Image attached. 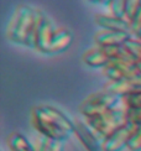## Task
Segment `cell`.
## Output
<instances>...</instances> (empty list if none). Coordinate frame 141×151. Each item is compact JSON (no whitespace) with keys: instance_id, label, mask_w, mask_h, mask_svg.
Returning a JSON list of instances; mask_svg holds the SVG:
<instances>
[{"instance_id":"cell-11","label":"cell","mask_w":141,"mask_h":151,"mask_svg":"<svg viewBox=\"0 0 141 151\" xmlns=\"http://www.w3.org/2000/svg\"><path fill=\"white\" fill-rule=\"evenodd\" d=\"M104 91L115 94L118 97H124L127 94L141 91V76L134 78H126L115 82H108L104 86Z\"/></svg>"},{"instance_id":"cell-10","label":"cell","mask_w":141,"mask_h":151,"mask_svg":"<svg viewBox=\"0 0 141 151\" xmlns=\"http://www.w3.org/2000/svg\"><path fill=\"white\" fill-rule=\"evenodd\" d=\"M38 106H40L43 116L52 123L55 127L60 128L63 131H66V133H68L69 135L74 133V122L70 120V119L66 114H63L60 109L55 108L52 105H38Z\"/></svg>"},{"instance_id":"cell-22","label":"cell","mask_w":141,"mask_h":151,"mask_svg":"<svg viewBox=\"0 0 141 151\" xmlns=\"http://www.w3.org/2000/svg\"><path fill=\"white\" fill-rule=\"evenodd\" d=\"M140 5H141V1H137V0H129V1H126V20L129 26H130V22L132 21V19L135 17Z\"/></svg>"},{"instance_id":"cell-9","label":"cell","mask_w":141,"mask_h":151,"mask_svg":"<svg viewBox=\"0 0 141 151\" xmlns=\"http://www.w3.org/2000/svg\"><path fill=\"white\" fill-rule=\"evenodd\" d=\"M131 39L130 31H110L101 30L94 35L95 45L98 47H115L124 46Z\"/></svg>"},{"instance_id":"cell-7","label":"cell","mask_w":141,"mask_h":151,"mask_svg":"<svg viewBox=\"0 0 141 151\" xmlns=\"http://www.w3.org/2000/svg\"><path fill=\"white\" fill-rule=\"evenodd\" d=\"M82 146L87 151H103V141L89 128L86 122L74 120V133Z\"/></svg>"},{"instance_id":"cell-18","label":"cell","mask_w":141,"mask_h":151,"mask_svg":"<svg viewBox=\"0 0 141 151\" xmlns=\"http://www.w3.org/2000/svg\"><path fill=\"white\" fill-rule=\"evenodd\" d=\"M121 98H123V103L126 110L141 109V91L127 94V96H124Z\"/></svg>"},{"instance_id":"cell-5","label":"cell","mask_w":141,"mask_h":151,"mask_svg":"<svg viewBox=\"0 0 141 151\" xmlns=\"http://www.w3.org/2000/svg\"><path fill=\"white\" fill-rule=\"evenodd\" d=\"M31 124H32V127L35 128V130L38 134L45 136V137H48V139L66 141L69 137L68 133L61 130L60 128L55 127L52 123L43 116L38 105L34 106L32 110H31Z\"/></svg>"},{"instance_id":"cell-1","label":"cell","mask_w":141,"mask_h":151,"mask_svg":"<svg viewBox=\"0 0 141 151\" xmlns=\"http://www.w3.org/2000/svg\"><path fill=\"white\" fill-rule=\"evenodd\" d=\"M36 26V9L27 5H19L6 27V39L29 48L35 50L34 36Z\"/></svg>"},{"instance_id":"cell-3","label":"cell","mask_w":141,"mask_h":151,"mask_svg":"<svg viewBox=\"0 0 141 151\" xmlns=\"http://www.w3.org/2000/svg\"><path fill=\"white\" fill-rule=\"evenodd\" d=\"M86 123L91 128L99 139L104 142V140L114 131H117L125 124L129 123L126 115V109H115L101 115L86 119Z\"/></svg>"},{"instance_id":"cell-20","label":"cell","mask_w":141,"mask_h":151,"mask_svg":"<svg viewBox=\"0 0 141 151\" xmlns=\"http://www.w3.org/2000/svg\"><path fill=\"white\" fill-rule=\"evenodd\" d=\"M130 32L136 37V40L141 41V5L136 12L135 17L130 22Z\"/></svg>"},{"instance_id":"cell-21","label":"cell","mask_w":141,"mask_h":151,"mask_svg":"<svg viewBox=\"0 0 141 151\" xmlns=\"http://www.w3.org/2000/svg\"><path fill=\"white\" fill-rule=\"evenodd\" d=\"M126 147L130 151H141V127H137L135 129Z\"/></svg>"},{"instance_id":"cell-2","label":"cell","mask_w":141,"mask_h":151,"mask_svg":"<svg viewBox=\"0 0 141 151\" xmlns=\"http://www.w3.org/2000/svg\"><path fill=\"white\" fill-rule=\"evenodd\" d=\"M115 109H125L123 98L112 94L106 91H101L91 94L83 100L78 106V110L86 119L101 115Z\"/></svg>"},{"instance_id":"cell-12","label":"cell","mask_w":141,"mask_h":151,"mask_svg":"<svg viewBox=\"0 0 141 151\" xmlns=\"http://www.w3.org/2000/svg\"><path fill=\"white\" fill-rule=\"evenodd\" d=\"M72 41H73V35H72V32H70L69 30H67L65 27L55 29L48 55L60 53V52L66 51V50L70 46Z\"/></svg>"},{"instance_id":"cell-17","label":"cell","mask_w":141,"mask_h":151,"mask_svg":"<svg viewBox=\"0 0 141 151\" xmlns=\"http://www.w3.org/2000/svg\"><path fill=\"white\" fill-rule=\"evenodd\" d=\"M103 4H105L108 6L109 14L121 19L125 22H127L126 20V1H123V0H110V1H104Z\"/></svg>"},{"instance_id":"cell-14","label":"cell","mask_w":141,"mask_h":151,"mask_svg":"<svg viewBox=\"0 0 141 151\" xmlns=\"http://www.w3.org/2000/svg\"><path fill=\"white\" fill-rule=\"evenodd\" d=\"M94 21L103 30H110V31H130L129 24L125 22L121 19H118L113 15H105V14H95Z\"/></svg>"},{"instance_id":"cell-4","label":"cell","mask_w":141,"mask_h":151,"mask_svg":"<svg viewBox=\"0 0 141 151\" xmlns=\"http://www.w3.org/2000/svg\"><path fill=\"white\" fill-rule=\"evenodd\" d=\"M53 31L55 29L52 26L51 20L41 10L36 9V26H35V36H34L35 50L48 55Z\"/></svg>"},{"instance_id":"cell-16","label":"cell","mask_w":141,"mask_h":151,"mask_svg":"<svg viewBox=\"0 0 141 151\" xmlns=\"http://www.w3.org/2000/svg\"><path fill=\"white\" fill-rule=\"evenodd\" d=\"M36 151H65V141L52 140L40 135L35 145Z\"/></svg>"},{"instance_id":"cell-6","label":"cell","mask_w":141,"mask_h":151,"mask_svg":"<svg viewBox=\"0 0 141 151\" xmlns=\"http://www.w3.org/2000/svg\"><path fill=\"white\" fill-rule=\"evenodd\" d=\"M104 76L109 79V82L121 81L126 78H134L141 76L136 61L129 60H114L109 63L104 70Z\"/></svg>"},{"instance_id":"cell-23","label":"cell","mask_w":141,"mask_h":151,"mask_svg":"<svg viewBox=\"0 0 141 151\" xmlns=\"http://www.w3.org/2000/svg\"><path fill=\"white\" fill-rule=\"evenodd\" d=\"M127 120L136 127H141V109H131L126 110Z\"/></svg>"},{"instance_id":"cell-8","label":"cell","mask_w":141,"mask_h":151,"mask_svg":"<svg viewBox=\"0 0 141 151\" xmlns=\"http://www.w3.org/2000/svg\"><path fill=\"white\" fill-rule=\"evenodd\" d=\"M137 127L132 123H127L124 127H121L117 131H114L112 135H109L103 142V151H121L127 146L131 135L134 134Z\"/></svg>"},{"instance_id":"cell-19","label":"cell","mask_w":141,"mask_h":151,"mask_svg":"<svg viewBox=\"0 0 141 151\" xmlns=\"http://www.w3.org/2000/svg\"><path fill=\"white\" fill-rule=\"evenodd\" d=\"M124 46L129 51V53L131 55V57L134 60L141 62V41L136 39H130Z\"/></svg>"},{"instance_id":"cell-15","label":"cell","mask_w":141,"mask_h":151,"mask_svg":"<svg viewBox=\"0 0 141 151\" xmlns=\"http://www.w3.org/2000/svg\"><path fill=\"white\" fill-rule=\"evenodd\" d=\"M6 144L10 151H36L35 145H32L26 136L20 133H11L6 137Z\"/></svg>"},{"instance_id":"cell-13","label":"cell","mask_w":141,"mask_h":151,"mask_svg":"<svg viewBox=\"0 0 141 151\" xmlns=\"http://www.w3.org/2000/svg\"><path fill=\"white\" fill-rule=\"evenodd\" d=\"M82 58L87 66L92 67V68H103V70L112 62L110 57H109L106 52L104 51V48L98 47V46L84 52V55L82 56Z\"/></svg>"}]
</instances>
